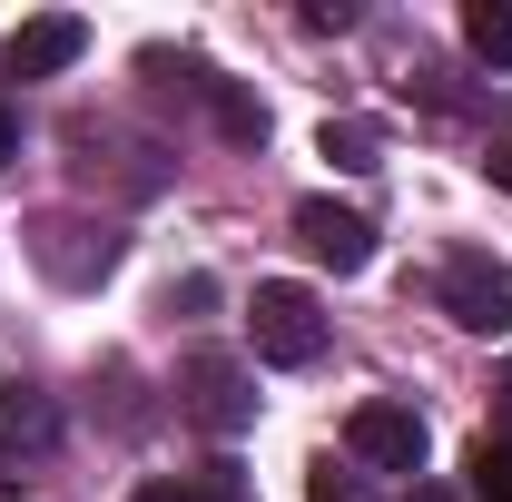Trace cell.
Wrapping results in <instances>:
<instances>
[{
  "instance_id": "cell-12",
  "label": "cell",
  "mask_w": 512,
  "mask_h": 502,
  "mask_svg": "<svg viewBox=\"0 0 512 502\" xmlns=\"http://www.w3.org/2000/svg\"><path fill=\"white\" fill-rule=\"evenodd\" d=\"M306 502H365V493H355V473H335V463H316V483H306Z\"/></svg>"
},
{
  "instance_id": "cell-9",
  "label": "cell",
  "mask_w": 512,
  "mask_h": 502,
  "mask_svg": "<svg viewBox=\"0 0 512 502\" xmlns=\"http://www.w3.org/2000/svg\"><path fill=\"white\" fill-rule=\"evenodd\" d=\"M473 493H483V502H512V443L503 434L473 443Z\"/></svg>"
},
{
  "instance_id": "cell-7",
  "label": "cell",
  "mask_w": 512,
  "mask_h": 502,
  "mask_svg": "<svg viewBox=\"0 0 512 502\" xmlns=\"http://www.w3.org/2000/svg\"><path fill=\"white\" fill-rule=\"evenodd\" d=\"M50 443H60L50 394H30V384H0V453H50Z\"/></svg>"
},
{
  "instance_id": "cell-8",
  "label": "cell",
  "mask_w": 512,
  "mask_h": 502,
  "mask_svg": "<svg viewBox=\"0 0 512 502\" xmlns=\"http://www.w3.org/2000/svg\"><path fill=\"white\" fill-rule=\"evenodd\" d=\"M463 40L493 69H512V0H473V10H463Z\"/></svg>"
},
{
  "instance_id": "cell-11",
  "label": "cell",
  "mask_w": 512,
  "mask_h": 502,
  "mask_svg": "<svg viewBox=\"0 0 512 502\" xmlns=\"http://www.w3.org/2000/svg\"><path fill=\"white\" fill-rule=\"evenodd\" d=\"M325 158H335V168H375V128H355V119L335 128L325 119Z\"/></svg>"
},
{
  "instance_id": "cell-4",
  "label": "cell",
  "mask_w": 512,
  "mask_h": 502,
  "mask_svg": "<svg viewBox=\"0 0 512 502\" xmlns=\"http://www.w3.org/2000/svg\"><path fill=\"white\" fill-rule=\"evenodd\" d=\"M444 306H453V325H473V335H503V325H512L503 266H493V256H453V266H444Z\"/></svg>"
},
{
  "instance_id": "cell-1",
  "label": "cell",
  "mask_w": 512,
  "mask_h": 502,
  "mask_svg": "<svg viewBox=\"0 0 512 502\" xmlns=\"http://www.w3.org/2000/svg\"><path fill=\"white\" fill-rule=\"evenodd\" d=\"M247 335H256V355L266 365H316L325 355V306L306 296V286H256V306H247Z\"/></svg>"
},
{
  "instance_id": "cell-14",
  "label": "cell",
  "mask_w": 512,
  "mask_h": 502,
  "mask_svg": "<svg viewBox=\"0 0 512 502\" xmlns=\"http://www.w3.org/2000/svg\"><path fill=\"white\" fill-rule=\"evenodd\" d=\"M493 188H512V138H503V148H493Z\"/></svg>"
},
{
  "instance_id": "cell-6",
  "label": "cell",
  "mask_w": 512,
  "mask_h": 502,
  "mask_svg": "<svg viewBox=\"0 0 512 502\" xmlns=\"http://www.w3.org/2000/svg\"><path fill=\"white\" fill-rule=\"evenodd\" d=\"M79 50H89V20L50 10V20H30V30L10 40V69H20V79H50V69H69Z\"/></svg>"
},
{
  "instance_id": "cell-3",
  "label": "cell",
  "mask_w": 512,
  "mask_h": 502,
  "mask_svg": "<svg viewBox=\"0 0 512 502\" xmlns=\"http://www.w3.org/2000/svg\"><path fill=\"white\" fill-rule=\"evenodd\" d=\"M296 237H306V256H325L335 276H365V266H375V227H365L355 207H335V197H306V207H296Z\"/></svg>"
},
{
  "instance_id": "cell-5",
  "label": "cell",
  "mask_w": 512,
  "mask_h": 502,
  "mask_svg": "<svg viewBox=\"0 0 512 502\" xmlns=\"http://www.w3.org/2000/svg\"><path fill=\"white\" fill-rule=\"evenodd\" d=\"M188 404H197V424H217V434H237V424L256 414L247 375H237L227 355H197V365H188Z\"/></svg>"
},
{
  "instance_id": "cell-15",
  "label": "cell",
  "mask_w": 512,
  "mask_h": 502,
  "mask_svg": "<svg viewBox=\"0 0 512 502\" xmlns=\"http://www.w3.org/2000/svg\"><path fill=\"white\" fill-rule=\"evenodd\" d=\"M0 158H10V109H0Z\"/></svg>"
},
{
  "instance_id": "cell-10",
  "label": "cell",
  "mask_w": 512,
  "mask_h": 502,
  "mask_svg": "<svg viewBox=\"0 0 512 502\" xmlns=\"http://www.w3.org/2000/svg\"><path fill=\"white\" fill-rule=\"evenodd\" d=\"M128 502H237V483L227 473H207V483H138Z\"/></svg>"
},
{
  "instance_id": "cell-13",
  "label": "cell",
  "mask_w": 512,
  "mask_h": 502,
  "mask_svg": "<svg viewBox=\"0 0 512 502\" xmlns=\"http://www.w3.org/2000/svg\"><path fill=\"white\" fill-rule=\"evenodd\" d=\"M493 434L512 443V365H503V384H493Z\"/></svg>"
},
{
  "instance_id": "cell-2",
  "label": "cell",
  "mask_w": 512,
  "mask_h": 502,
  "mask_svg": "<svg viewBox=\"0 0 512 502\" xmlns=\"http://www.w3.org/2000/svg\"><path fill=\"white\" fill-rule=\"evenodd\" d=\"M345 443H355V463H375V473H424V414H414V404H355V414H345Z\"/></svg>"
}]
</instances>
